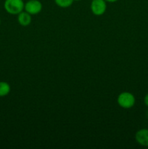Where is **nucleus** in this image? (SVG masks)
I'll return each instance as SVG.
<instances>
[{
	"instance_id": "f257e3e1",
	"label": "nucleus",
	"mask_w": 148,
	"mask_h": 149,
	"mask_svg": "<svg viewBox=\"0 0 148 149\" xmlns=\"http://www.w3.org/2000/svg\"><path fill=\"white\" fill-rule=\"evenodd\" d=\"M25 3L23 0H5L4 10L10 15H18L24 10Z\"/></svg>"
},
{
	"instance_id": "f03ea898",
	"label": "nucleus",
	"mask_w": 148,
	"mask_h": 149,
	"mask_svg": "<svg viewBox=\"0 0 148 149\" xmlns=\"http://www.w3.org/2000/svg\"><path fill=\"white\" fill-rule=\"evenodd\" d=\"M135 102H136V99H135L134 95L129 92H123L118 96V104L123 109H131L134 106Z\"/></svg>"
},
{
	"instance_id": "7ed1b4c3",
	"label": "nucleus",
	"mask_w": 148,
	"mask_h": 149,
	"mask_svg": "<svg viewBox=\"0 0 148 149\" xmlns=\"http://www.w3.org/2000/svg\"><path fill=\"white\" fill-rule=\"evenodd\" d=\"M106 2L105 0H92L90 8L93 14L97 16L102 15L107 10Z\"/></svg>"
},
{
	"instance_id": "20e7f679",
	"label": "nucleus",
	"mask_w": 148,
	"mask_h": 149,
	"mask_svg": "<svg viewBox=\"0 0 148 149\" xmlns=\"http://www.w3.org/2000/svg\"><path fill=\"white\" fill-rule=\"evenodd\" d=\"M24 10L31 15H37L41 11L42 4L39 0H28L25 3Z\"/></svg>"
},
{
	"instance_id": "39448f33",
	"label": "nucleus",
	"mask_w": 148,
	"mask_h": 149,
	"mask_svg": "<svg viewBox=\"0 0 148 149\" xmlns=\"http://www.w3.org/2000/svg\"><path fill=\"white\" fill-rule=\"evenodd\" d=\"M135 140L139 145L148 147V129H141L135 134Z\"/></svg>"
},
{
	"instance_id": "423d86ee",
	"label": "nucleus",
	"mask_w": 148,
	"mask_h": 149,
	"mask_svg": "<svg viewBox=\"0 0 148 149\" xmlns=\"http://www.w3.org/2000/svg\"><path fill=\"white\" fill-rule=\"evenodd\" d=\"M17 21L22 26H28L32 21L31 15L26 11H22L17 15Z\"/></svg>"
},
{
	"instance_id": "0eeeda50",
	"label": "nucleus",
	"mask_w": 148,
	"mask_h": 149,
	"mask_svg": "<svg viewBox=\"0 0 148 149\" xmlns=\"http://www.w3.org/2000/svg\"><path fill=\"white\" fill-rule=\"evenodd\" d=\"M11 87L6 81H0V97L7 96L10 93Z\"/></svg>"
},
{
	"instance_id": "6e6552de",
	"label": "nucleus",
	"mask_w": 148,
	"mask_h": 149,
	"mask_svg": "<svg viewBox=\"0 0 148 149\" xmlns=\"http://www.w3.org/2000/svg\"><path fill=\"white\" fill-rule=\"evenodd\" d=\"M54 1L58 7H62V8H67L72 5L74 0H54Z\"/></svg>"
},
{
	"instance_id": "1a4fd4ad",
	"label": "nucleus",
	"mask_w": 148,
	"mask_h": 149,
	"mask_svg": "<svg viewBox=\"0 0 148 149\" xmlns=\"http://www.w3.org/2000/svg\"><path fill=\"white\" fill-rule=\"evenodd\" d=\"M144 103H145V106L148 107V93L145 95V97H144Z\"/></svg>"
},
{
	"instance_id": "9d476101",
	"label": "nucleus",
	"mask_w": 148,
	"mask_h": 149,
	"mask_svg": "<svg viewBox=\"0 0 148 149\" xmlns=\"http://www.w3.org/2000/svg\"><path fill=\"white\" fill-rule=\"evenodd\" d=\"M107 2H110V3H113V2H115V1H118V0H105Z\"/></svg>"
},
{
	"instance_id": "9b49d317",
	"label": "nucleus",
	"mask_w": 148,
	"mask_h": 149,
	"mask_svg": "<svg viewBox=\"0 0 148 149\" xmlns=\"http://www.w3.org/2000/svg\"><path fill=\"white\" fill-rule=\"evenodd\" d=\"M74 1H81V0H74Z\"/></svg>"
},
{
	"instance_id": "f8f14e48",
	"label": "nucleus",
	"mask_w": 148,
	"mask_h": 149,
	"mask_svg": "<svg viewBox=\"0 0 148 149\" xmlns=\"http://www.w3.org/2000/svg\"><path fill=\"white\" fill-rule=\"evenodd\" d=\"M0 25H1V18H0Z\"/></svg>"
}]
</instances>
